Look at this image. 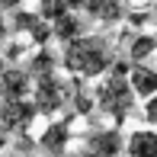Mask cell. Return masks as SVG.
Listing matches in <instances>:
<instances>
[{
    "mask_svg": "<svg viewBox=\"0 0 157 157\" xmlns=\"http://www.w3.org/2000/svg\"><path fill=\"white\" fill-rule=\"evenodd\" d=\"M87 16L96 19L99 26H112L125 16V0H87Z\"/></svg>",
    "mask_w": 157,
    "mask_h": 157,
    "instance_id": "9",
    "label": "cell"
},
{
    "mask_svg": "<svg viewBox=\"0 0 157 157\" xmlns=\"http://www.w3.org/2000/svg\"><path fill=\"white\" fill-rule=\"evenodd\" d=\"M71 93H74V77L64 80V77H58V71L32 80V103L39 109V116L55 119L58 112H64L71 106Z\"/></svg>",
    "mask_w": 157,
    "mask_h": 157,
    "instance_id": "3",
    "label": "cell"
},
{
    "mask_svg": "<svg viewBox=\"0 0 157 157\" xmlns=\"http://www.w3.org/2000/svg\"><path fill=\"white\" fill-rule=\"evenodd\" d=\"M61 64V55H55L48 45H39L35 52L29 55V61H26V67H29L32 77H45V74H55Z\"/></svg>",
    "mask_w": 157,
    "mask_h": 157,
    "instance_id": "11",
    "label": "cell"
},
{
    "mask_svg": "<svg viewBox=\"0 0 157 157\" xmlns=\"http://www.w3.org/2000/svg\"><path fill=\"white\" fill-rule=\"evenodd\" d=\"M125 154L128 157H157V128H138L125 138Z\"/></svg>",
    "mask_w": 157,
    "mask_h": 157,
    "instance_id": "10",
    "label": "cell"
},
{
    "mask_svg": "<svg viewBox=\"0 0 157 157\" xmlns=\"http://www.w3.org/2000/svg\"><path fill=\"white\" fill-rule=\"evenodd\" d=\"M10 39V19L3 16V3H0V45Z\"/></svg>",
    "mask_w": 157,
    "mask_h": 157,
    "instance_id": "16",
    "label": "cell"
},
{
    "mask_svg": "<svg viewBox=\"0 0 157 157\" xmlns=\"http://www.w3.org/2000/svg\"><path fill=\"white\" fill-rule=\"evenodd\" d=\"M35 147H39L45 157H64L71 147V122L67 119H58V122H48L42 128V135L35 138Z\"/></svg>",
    "mask_w": 157,
    "mask_h": 157,
    "instance_id": "6",
    "label": "cell"
},
{
    "mask_svg": "<svg viewBox=\"0 0 157 157\" xmlns=\"http://www.w3.org/2000/svg\"><path fill=\"white\" fill-rule=\"evenodd\" d=\"M32 80L35 77L23 64L0 67V99H26V96H32Z\"/></svg>",
    "mask_w": 157,
    "mask_h": 157,
    "instance_id": "5",
    "label": "cell"
},
{
    "mask_svg": "<svg viewBox=\"0 0 157 157\" xmlns=\"http://www.w3.org/2000/svg\"><path fill=\"white\" fill-rule=\"evenodd\" d=\"M116 64V45L106 35H77V39L64 42L61 52V67L71 77L80 80H96Z\"/></svg>",
    "mask_w": 157,
    "mask_h": 157,
    "instance_id": "1",
    "label": "cell"
},
{
    "mask_svg": "<svg viewBox=\"0 0 157 157\" xmlns=\"http://www.w3.org/2000/svg\"><path fill=\"white\" fill-rule=\"evenodd\" d=\"M77 157H103V154H96V151H90V147H87V151H83V154H77Z\"/></svg>",
    "mask_w": 157,
    "mask_h": 157,
    "instance_id": "20",
    "label": "cell"
},
{
    "mask_svg": "<svg viewBox=\"0 0 157 157\" xmlns=\"http://www.w3.org/2000/svg\"><path fill=\"white\" fill-rule=\"evenodd\" d=\"M87 147L96 151V154H103V157H119L125 151V138H122L119 128H96L87 138Z\"/></svg>",
    "mask_w": 157,
    "mask_h": 157,
    "instance_id": "7",
    "label": "cell"
},
{
    "mask_svg": "<svg viewBox=\"0 0 157 157\" xmlns=\"http://www.w3.org/2000/svg\"><path fill=\"white\" fill-rule=\"evenodd\" d=\"M157 55V35L154 32H135L132 42H128V61L141 64V61H151Z\"/></svg>",
    "mask_w": 157,
    "mask_h": 157,
    "instance_id": "12",
    "label": "cell"
},
{
    "mask_svg": "<svg viewBox=\"0 0 157 157\" xmlns=\"http://www.w3.org/2000/svg\"><path fill=\"white\" fill-rule=\"evenodd\" d=\"M0 157H23V154H19V151H13V154H0Z\"/></svg>",
    "mask_w": 157,
    "mask_h": 157,
    "instance_id": "21",
    "label": "cell"
},
{
    "mask_svg": "<svg viewBox=\"0 0 157 157\" xmlns=\"http://www.w3.org/2000/svg\"><path fill=\"white\" fill-rule=\"evenodd\" d=\"M0 3H3V10H16V6L23 3V0H0Z\"/></svg>",
    "mask_w": 157,
    "mask_h": 157,
    "instance_id": "19",
    "label": "cell"
},
{
    "mask_svg": "<svg viewBox=\"0 0 157 157\" xmlns=\"http://www.w3.org/2000/svg\"><path fill=\"white\" fill-rule=\"evenodd\" d=\"M35 116H39V109H35L32 96H26V99H0V125L6 132H16V135L29 132Z\"/></svg>",
    "mask_w": 157,
    "mask_h": 157,
    "instance_id": "4",
    "label": "cell"
},
{
    "mask_svg": "<svg viewBox=\"0 0 157 157\" xmlns=\"http://www.w3.org/2000/svg\"><path fill=\"white\" fill-rule=\"evenodd\" d=\"M64 3H67V10H83L87 0H64Z\"/></svg>",
    "mask_w": 157,
    "mask_h": 157,
    "instance_id": "18",
    "label": "cell"
},
{
    "mask_svg": "<svg viewBox=\"0 0 157 157\" xmlns=\"http://www.w3.org/2000/svg\"><path fill=\"white\" fill-rule=\"evenodd\" d=\"M93 96H96V109L103 116H109L112 122H125L135 109V90L128 83V64L125 61H116L103 77H96V87H93Z\"/></svg>",
    "mask_w": 157,
    "mask_h": 157,
    "instance_id": "2",
    "label": "cell"
},
{
    "mask_svg": "<svg viewBox=\"0 0 157 157\" xmlns=\"http://www.w3.org/2000/svg\"><path fill=\"white\" fill-rule=\"evenodd\" d=\"M128 83H132V90H135L138 99L154 96L157 93V67H151V61L132 64V67H128Z\"/></svg>",
    "mask_w": 157,
    "mask_h": 157,
    "instance_id": "8",
    "label": "cell"
},
{
    "mask_svg": "<svg viewBox=\"0 0 157 157\" xmlns=\"http://www.w3.org/2000/svg\"><path fill=\"white\" fill-rule=\"evenodd\" d=\"M52 29H55V39L58 42H71V39H77V35H83V19L67 10L64 16H58L52 23Z\"/></svg>",
    "mask_w": 157,
    "mask_h": 157,
    "instance_id": "13",
    "label": "cell"
},
{
    "mask_svg": "<svg viewBox=\"0 0 157 157\" xmlns=\"http://www.w3.org/2000/svg\"><path fill=\"white\" fill-rule=\"evenodd\" d=\"M141 116H144V122L151 125V128H157V93L144 99V109H141Z\"/></svg>",
    "mask_w": 157,
    "mask_h": 157,
    "instance_id": "15",
    "label": "cell"
},
{
    "mask_svg": "<svg viewBox=\"0 0 157 157\" xmlns=\"http://www.w3.org/2000/svg\"><path fill=\"white\" fill-rule=\"evenodd\" d=\"M6 147H10V132L0 125V154H6Z\"/></svg>",
    "mask_w": 157,
    "mask_h": 157,
    "instance_id": "17",
    "label": "cell"
},
{
    "mask_svg": "<svg viewBox=\"0 0 157 157\" xmlns=\"http://www.w3.org/2000/svg\"><path fill=\"white\" fill-rule=\"evenodd\" d=\"M39 13L48 19V23H55L58 16L67 13V3H64V0H39Z\"/></svg>",
    "mask_w": 157,
    "mask_h": 157,
    "instance_id": "14",
    "label": "cell"
}]
</instances>
